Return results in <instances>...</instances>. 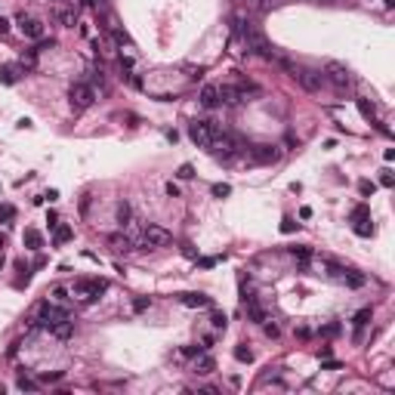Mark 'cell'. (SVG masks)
Segmentation results:
<instances>
[{
  "instance_id": "4",
  "label": "cell",
  "mask_w": 395,
  "mask_h": 395,
  "mask_svg": "<svg viewBox=\"0 0 395 395\" xmlns=\"http://www.w3.org/2000/svg\"><path fill=\"white\" fill-rule=\"evenodd\" d=\"M34 318H37V324H41V327H53V324H59V321H65V318H71V315L65 312V309H59L56 303H41V306H37V315H34Z\"/></svg>"
},
{
  "instance_id": "2",
  "label": "cell",
  "mask_w": 395,
  "mask_h": 395,
  "mask_svg": "<svg viewBox=\"0 0 395 395\" xmlns=\"http://www.w3.org/2000/svg\"><path fill=\"white\" fill-rule=\"evenodd\" d=\"M216 133H222V130H219V124H213V121H191V124H188V136H191V142H194L198 148H210V142H213Z\"/></svg>"
},
{
  "instance_id": "44",
  "label": "cell",
  "mask_w": 395,
  "mask_h": 395,
  "mask_svg": "<svg viewBox=\"0 0 395 395\" xmlns=\"http://www.w3.org/2000/svg\"><path fill=\"white\" fill-rule=\"evenodd\" d=\"M321 334H324V337H337V334H340V324H327Z\"/></svg>"
},
{
  "instance_id": "45",
  "label": "cell",
  "mask_w": 395,
  "mask_h": 395,
  "mask_svg": "<svg viewBox=\"0 0 395 395\" xmlns=\"http://www.w3.org/2000/svg\"><path fill=\"white\" fill-rule=\"evenodd\" d=\"M4 34H10V19L0 16V37H4Z\"/></svg>"
},
{
  "instance_id": "18",
  "label": "cell",
  "mask_w": 395,
  "mask_h": 395,
  "mask_svg": "<svg viewBox=\"0 0 395 395\" xmlns=\"http://www.w3.org/2000/svg\"><path fill=\"white\" fill-rule=\"evenodd\" d=\"M22 241H25L28 250H41V247H44V238H41V232H37V228H25Z\"/></svg>"
},
{
  "instance_id": "5",
  "label": "cell",
  "mask_w": 395,
  "mask_h": 395,
  "mask_svg": "<svg viewBox=\"0 0 395 395\" xmlns=\"http://www.w3.org/2000/svg\"><path fill=\"white\" fill-rule=\"evenodd\" d=\"M167 244H173V235H170L167 228H161V225H145V232H142V247H145V250H157V247H167Z\"/></svg>"
},
{
  "instance_id": "1",
  "label": "cell",
  "mask_w": 395,
  "mask_h": 395,
  "mask_svg": "<svg viewBox=\"0 0 395 395\" xmlns=\"http://www.w3.org/2000/svg\"><path fill=\"white\" fill-rule=\"evenodd\" d=\"M105 290H108V281H102V278H77L74 287H71V293L84 303L99 300V293H105Z\"/></svg>"
},
{
  "instance_id": "16",
  "label": "cell",
  "mask_w": 395,
  "mask_h": 395,
  "mask_svg": "<svg viewBox=\"0 0 395 395\" xmlns=\"http://www.w3.org/2000/svg\"><path fill=\"white\" fill-rule=\"evenodd\" d=\"M53 19H56L59 25H65V28H74V25H77V13H74V7H71V10H65V7L53 10Z\"/></svg>"
},
{
  "instance_id": "42",
  "label": "cell",
  "mask_w": 395,
  "mask_h": 395,
  "mask_svg": "<svg viewBox=\"0 0 395 395\" xmlns=\"http://www.w3.org/2000/svg\"><path fill=\"white\" fill-rule=\"evenodd\" d=\"M327 269H331V275H334V278H343V275H346V269H343V266H337V262H327Z\"/></svg>"
},
{
  "instance_id": "46",
  "label": "cell",
  "mask_w": 395,
  "mask_h": 395,
  "mask_svg": "<svg viewBox=\"0 0 395 395\" xmlns=\"http://www.w3.org/2000/svg\"><path fill=\"white\" fill-rule=\"evenodd\" d=\"M182 253H185V256H191V259H198V250H194L191 244H182Z\"/></svg>"
},
{
  "instance_id": "15",
  "label": "cell",
  "mask_w": 395,
  "mask_h": 395,
  "mask_svg": "<svg viewBox=\"0 0 395 395\" xmlns=\"http://www.w3.org/2000/svg\"><path fill=\"white\" fill-rule=\"evenodd\" d=\"M188 309H207V306H213V300L210 297H204V293H182L179 297Z\"/></svg>"
},
{
  "instance_id": "6",
  "label": "cell",
  "mask_w": 395,
  "mask_h": 395,
  "mask_svg": "<svg viewBox=\"0 0 395 395\" xmlns=\"http://www.w3.org/2000/svg\"><path fill=\"white\" fill-rule=\"evenodd\" d=\"M244 44H247V50H250L253 56H262V59H275V53H272L269 41L262 37V31H256V28H247V31H244Z\"/></svg>"
},
{
  "instance_id": "33",
  "label": "cell",
  "mask_w": 395,
  "mask_h": 395,
  "mask_svg": "<svg viewBox=\"0 0 395 395\" xmlns=\"http://www.w3.org/2000/svg\"><path fill=\"white\" fill-rule=\"evenodd\" d=\"M365 216H371V207H368V204H358V207L352 210V222H355V219H365Z\"/></svg>"
},
{
  "instance_id": "17",
  "label": "cell",
  "mask_w": 395,
  "mask_h": 395,
  "mask_svg": "<svg viewBox=\"0 0 395 395\" xmlns=\"http://www.w3.org/2000/svg\"><path fill=\"white\" fill-rule=\"evenodd\" d=\"M216 371V361L210 358V355H198V361H194V374L198 377H207V374H213Z\"/></svg>"
},
{
  "instance_id": "35",
  "label": "cell",
  "mask_w": 395,
  "mask_h": 395,
  "mask_svg": "<svg viewBox=\"0 0 395 395\" xmlns=\"http://www.w3.org/2000/svg\"><path fill=\"white\" fill-rule=\"evenodd\" d=\"M210 321H213V327H216V331H225V324H228L222 312H213V318H210Z\"/></svg>"
},
{
  "instance_id": "39",
  "label": "cell",
  "mask_w": 395,
  "mask_h": 395,
  "mask_svg": "<svg viewBox=\"0 0 395 395\" xmlns=\"http://www.w3.org/2000/svg\"><path fill=\"white\" fill-rule=\"evenodd\" d=\"M210 191H213V194H216V198H225V194H228V191H232V188H228V185H225V182H216V185H213V188H210Z\"/></svg>"
},
{
  "instance_id": "48",
  "label": "cell",
  "mask_w": 395,
  "mask_h": 395,
  "mask_svg": "<svg viewBox=\"0 0 395 395\" xmlns=\"http://www.w3.org/2000/svg\"><path fill=\"white\" fill-rule=\"evenodd\" d=\"M266 334H269V337H278L281 331H278V324H266Z\"/></svg>"
},
{
  "instance_id": "50",
  "label": "cell",
  "mask_w": 395,
  "mask_h": 395,
  "mask_svg": "<svg viewBox=\"0 0 395 395\" xmlns=\"http://www.w3.org/2000/svg\"><path fill=\"white\" fill-rule=\"evenodd\" d=\"M53 297H56V300H68V297H65V287H56V290H53Z\"/></svg>"
},
{
  "instance_id": "19",
  "label": "cell",
  "mask_w": 395,
  "mask_h": 395,
  "mask_svg": "<svg viewBox=\"0 0 395 395\" xmlns=\"http://www.w3.org/2000/svg\"><path fill=\"white\" fill-rule=\"evenodd\" d=\"M16 81H19V68H16V65H0V84L13 87Z\"/></svg>"
},
{
  "instance_id": "10",
  "label": "cell",
  "mask_w": 395,
  "mask_h": 395,
  "mask_svg": "<svg viewBox=\"0 0 395 395\" xmlns=\"http://www.w3.org/2000/svg\"><path fill=\"white\" fill-rule=\"evenodd\" d=\"M19 28L28 41H44V31H47L41 19H25V16H19Z\"/></svg>"
},
{
  "instance_id": "28",
  "label": "cell",
  "mask_w": 395,
  "mask_h": 395,
  "mask_svg": "<svg viewBox=\"0 0 395 395\" xmlns=\"http://www.w3.org/2000/svg\"><path fill=\"white\" fill-rule=\"evenodd\" d=\"M130 219H133V207H130V204H121V207H117V222H121V225H130Z\"/></svg>"
},
{
  "instance_id": "11",
  "label": "cell",
  "mask_w": 395,
  "mask_h": 395,
  "mask_svg": "<svg viewBox=\"0 0 395 395\" xmlns=\"http://www.w3.org/2000/svg\"><path fill=\"white\" fill-rule=\"evenodd\" d=\"M250 154H253V161H256V164H275V161L281 157V151L275 148V145H253Z\"/></svg>"
},
{
  "instance_id": "43",
  "label": "cell",
  "mask_w": 395,
  "mask_h": 395,
  "mask_svg": "<svg viewBox=\"0 0 395 395\" xmlns=\"http://www.w3.org/2000/svg\"><path fill=\"white\" fill-rule=\"evenodd\" d=\"M216 262H219L216 256H204V259H198V266H204V269H213Z\"/></svg>"
},
{
  "instance_id": "40",
  "label": "cell",
  "mask_w": 395,
  "mask_h": 395,
  "mask_svg": "<svg viewBox=\"0 0 395 395\" xmlns=\"http://www.w3.org/2000/svg\"><path fill=\"white\" fill-rule=\"evenodd\" d=\"M148 306H151V300H148V297H139V300L133 303V309H136V312H145Z\"/></svg>"
},
{
  "instance_id": "49",
  "label": "cell",
  "mask_w": 395,
  "mask_h": 395,
  "mask_svg": "<svg viewBox=\"0 0 395 395\" xmlns=\"http://www.w3.org/2000/svg\"><path fill=\"white\" fill-rule=\"evenodd\" d=\"M44 380H47V383H56V380H62V371H56V374H47Z\"/></svg>"
},
{
  "instance_id": "51",
  "label": "cell",
  "mask_w": 395,
  "mask_h": 395,
  "mask_svg": "<svg viewBox=\"0 0 395 395\" xmlns=\"http://www.w3.org/2000/svg\"><path fill=\"white\" fill-rule=\"evenodd\" d=\"M256 10H259V13H266V10H269V0H256Z\"/></svg>"
},
{
  "instance_id": "25",
  "label": "cell",
  "mask_w": 395,
  "mask_h": 395,
  "mask_svg": "<svg viewBox=\"0 0 395 395\" xmlns=\"http://www.w3.org/2000/svg\"><path fill=\"white\" fill-rule=\"evenodd\" d=\"M19 65H22V71H31V68L37 65V47H34V50H25V53H22V62H19Z\"/></svg>"
},
{
  "instance_id": "36",
  "label": "cell",
  "mask_w": 395,
  "mask_h": 395,
  "mask_svg": "<svg viewBox=\"0 0 395 395\" xmlns=\"http://www.w3.org/2000/svg\"><path fill=\"white\" fill-rule=\"evenodd\" d=\"M201 352H204V346H185V349H182V355H185V358H198Z\"/></svg>"
},
{
  "instance_id": "7",
  "label": "cell",
  "mask_w": 395,
  "mask_h": 395,
  "mask_svg": "<svg viewBox=\"0 0 395 395\" xmlns=\"http://www.w3.org/2000/svg\"><path fill=\"white\" fill-rule=\"evenodd\" d=\"M324 81H331L337 90H343V87H349V68L346 65H340V62H327V68H324Z\"/></svg>"
},
{
  "instance_id": "37",
  "label": "cell",
  "mask_w": 395,
  "mask_h": 395,
  "mask_svg": "<svg viewBox=\"0 0 395 395\" xmlns=\"http://www.w3.org/2000/svg\"><path fill=\"white\" fill-rule=\"evenodd\" d=\"M176 176H179V179H191V176H194V167H191V164H182V167L176 170Z\"/></svg>"
},
{
  "instance_id": "52",
  "label": "cell",
  "mask_w": 395,
  "mask_h": 395,
  "mask_svg": "<svg viewBox=\"0 0 395 395\" xmlns=\"http://www.w3.org/2000/svg\"><path fill=\"white\" fill-rule=\"evenodd\" d=\"M4 241H7V238H4V235H0V247H4Z\"/></svg>"
},
{
  "instance_id": "21",
  "label": "cell",
  "mask_w": 395,
  "mask_h": 395,
  "mask_svg": "<svg viewBox=\"0 0 395 395\" xmlns=\"http://www.w3.org/2000/svg\"><path fill=\"white\" fill-rule=\"evenodd\" d=\"M355 235H358V238H371L374 235V222H371V216H365V219H355Z\"/></svg>"
},
{
  "instance_id": "23",
  "label": "cell",
  "mask_w": 395,
  "mask_h": 395,
  "mask_svg": "<svg viewBox=\"0 0 395 395\" xmlns=\"http://www.w3.org/2000/svg\"><path fill=\"white\" fill-rule=\"evenodd\" d=\"M247 315H250V318H253L256 324H262V321H269V318H266V312H262V306H259V303H253V300L247 303Z\"/></svg>"
},
{
  "instance_id": "30",
  "label": "cell",
  "mask_w": 395,
  "mask_h": 395,
  "mask_svg": "<svg viewBox=\"0 0 395 395\" xmlns=\"http://www.w3.org/2000/svg\"><path fill=\"white\" fill-rule=\"evenodd\" d=\"M290 250H293V256H297V259H300L303 266H306V262L312 259V250H309V247H290Z\"/></svg>"
},
{
  "instance_id": "32",
  "label": "cell",
  "mask_w": 395,
  "mask_h": 395,
  "mask_svg": "<svg viewBox=\"0 0 395 395\" xmlns=\"http://www.w3.org/2000/svg\"><path fill=\"white\" fill-rule=\"evenodd\" d=\"M374 188H377V185H374L371 179H361V182H358V191H361V198H371V194H374Z\"/></svg>"
},
{
  "instance_id": "47",
  "label": "cell",
  "mask_w": 395,
  "mask_h": 395,
  "mask_svg": "<svg viewBox=\"0 0 395 395\" xmlns=\"http://www.w3.org/2000/svg\"><path fill=\"white\" fill-rule=\"evenodd\" d=\"M167 194L176 198V194H179V185H176V182H167Z\"/></svg>"
},
{
  "instance_id": "12",
  "label": "cell",
  "mask_w": 395,
  "mask_h": 395,
  "mask_svg": "<svg viewBox=\"0 0 395 395\" xmlns=\"http://www.w3.org/2000/svg\"><path fill=\"white\" fill-rule=\"evenodd\" d=\"M108 247H111L114 253H130V250H133V241L127 238L124 232H114V235H108Z\"/></svg>"
},
{
  "instance_id": "3",
  "label": "cell",
  "mask_w": 395,
  "mask_h": 395,
  "mask_svg": "<svg viewBox=\"0 0 395 395\" xmlns=\"http://www.w3.org/2000/svg\"><path fill=\"white\" fill-rule=\"evenodd\" d=\"M93 99H96V90H93L90 84H84V81L71 84V90H68V102H71V108H74V111H84V108H90V105H93Z\"/></svg>"
},
{
  "instance_id": "22",
  "label": "cell",
  "mask_w": 395,
  "mask_h": 395,
  "mask_svg": "<svg viewBox=\"0 0 395 395\" xmlns=\"http://www.w3.org/2000/svg\"><path fill=\"white\" fill-rule=\"evenodd\" d=\"M374 318V312L371 309H358V312H355V318H352V324H355V331H361L368 321Z\"/></svg>"
},
{
  "instance_id": "20",
  "label": "cell",
  "mask_w": 395,
  "mask_h": 395,
  "mask_svg": "<svg viewBox=\"0 0 395 395\" xmlns=\"http://www.w3.org/2000/svg\"><path fill=\"white\" fill-rule=\"evenodd\" d=\"M50 331H53V337H59V340H68V337L74 334V321H71V318H65V321H59V324H53Z\"/></svg>"
},
{
  "instance_id": "13",
  "label": "cell",
  "mask_w": 395,
  "mask_h": 395,
  "mask_svg": "<svg viewBox=\"0 0 395 395\" xmlns=\"http://www.w3.org/2000/svg\"><path fill=\"white\" fill-rule=\"evenodd\" d=\"M198 102H201L204 108H216V105H219V87H216V84L201 87V96H198Z\"/></svg>"
},
{
  "instance_id": "9",
  "label": "cell",
  "mask_w": 395,
  "mask_h": 395,
  "mask_svg": "<svg viewBox=\"0 0 395 395\" xmlns=\"http://www.w3.org/2000/svg\"><path fill=\"white\" fill-rule=\"evenodd\" d=\"M210 151H213L216 157H225V161H228V157L238 151V142H235L232 136H225V133H216L213 142H210Z\"/></svg>"
},
{
  "instance_id": "27",
  "label": "cell",
  "mask_w": 395,
  "mask_h": 395,
  "mask_svg": "<svg viewBox=\"0 0 395 395\" xmlns=\"http://www.w3.org/2000/svg\"><path fill=\"white\" fill-rule=\"evenodd\" d=\"M343 281H346L349 287H365V275H358V272H346Z\"/></svg>"
},
{
  "instance_id": "34",
  "label": "cell",
  "mask_w": 395,
  "mask_h": 395,
  "mask_svg": "<svg viewBox=\"0 0 395 395\" xmlns=\"http://www.w3.org/2000/svg\"><path fill=\"white\" fill-rule=\"evenodd\" d=\"M297 228H300V222H293L290 216H284V219H281V232H284V235H290V232H297Z\"/></svg>"
},
{
  "instance_id": "29",
  "label": "cell",
  "mask_w": 395,
  "mask_h": 395,
  "mask_svg": "<svg viewBox=\"0 0 395 395\" xmlns=\"http://www.w3.org/2000/svg\"><path fill=\"white\" fill-rule=\"evenodd\" d=\"M22 392H37V389H41V383H37V380H31V377H19V383H16Z\"/></svg>"
},
{
  "instance_id": "38",
  "label": "cell",
  "mask_w": 395,
  "mask_h": 395,
  "mask_svg": "<svg viewBox=\"0 0 395 395\" xmlns=\"http://www.w3.org/2000/svg\"><path fill=\"white\" fill-rule=\"evenodd\" d=\"M380 185H383V188H392V185H395V179H392V173H389V170H383V173H380Z\"/></svg>"
},
{
  "instance_id": "41",
  "label": "cell",
  "mask_w": 395,
  "mask_h": 395,
  "mask_svg": "<svg viewBox=\"0 0 395 395\" xmlns=\"http://www.w3.org/2000/svg\"><path fill=\"white\" fill-rule=\"evenodd\" d=\"M13 216H16V210L10 204H0V219H13Z\"/></svg>"
},
{
  "instance_id": "26",
  "label": "cell",
  "mask_w": 395,
  "mask_h": 395,
  "mask_svg": "<svg viewBox=\"0 0 395 395\" xmlns=\"http://www.w3.org/2000/svg\"><path fill=\"white\" fill-rule=\"evenodd\" d=\"M355 105H358V111L368 117V121H374V117H377V108H374V102H368V99H355Z\"/></svg>"
},
{
  "instance_id": "31",
  "label": "cell",
  "mask_w": 395,
  "mask_h": 395,
  "mask_svg": "<svg viewBox=\"0 0 395 395\" xmlns=\"http://www.w3.org/2000/svg\"><path fill=\"white\" fill-rule=\"evenodd\" d=\"M235 358L250 365V361H253V352H250V349H244V346H238V349H235Z\"/></svg>"
},
{
  "instance_id": "8",
  "label": "cell",
  "mask_w": 395,
  "mask_h": 395,
  "mask_svg": "<svg viewBox=\"0 0 395 395\" xmlns=\"http://www.w3.org/2000/svg\"><path fill=\"white\" fill-rule=\"evenodd\" d=\"M297 81H300V87L306 93H318L321 84H324V74L321 71H312V68H303V71H297Z\"/></svg>"
},
{
  "instance_id": "24",
  "label": "cell",
  "mask_w": 395,
  "mask_h": 395,
  "mask_svg": "<svg viewBox=\"0 0 395 395\" xmlns=\"http://www.w3.org/2000/svg\"><path fill=\"white\" fill-rule=\"evenodd\" d=\"M65 241H71V225H56V232H53V244H65Z\"/></svg>"
},
{
  "instance_id": "14",
  "label": "cell",
  "mask_w": 395,
  "mask_h": 395,
  "mask_svg": "<svg viewBox=\"0 0 395 395\" xmlns=\"http://www.w3.org/2000/svg\"><path fill=\"white\" fill-rule=\"evenodd\" d=\"M241 99H244V96H241L238 87H228V84L219 87V102H222V105H238Z\"/></svg>"
}]
</instances>
